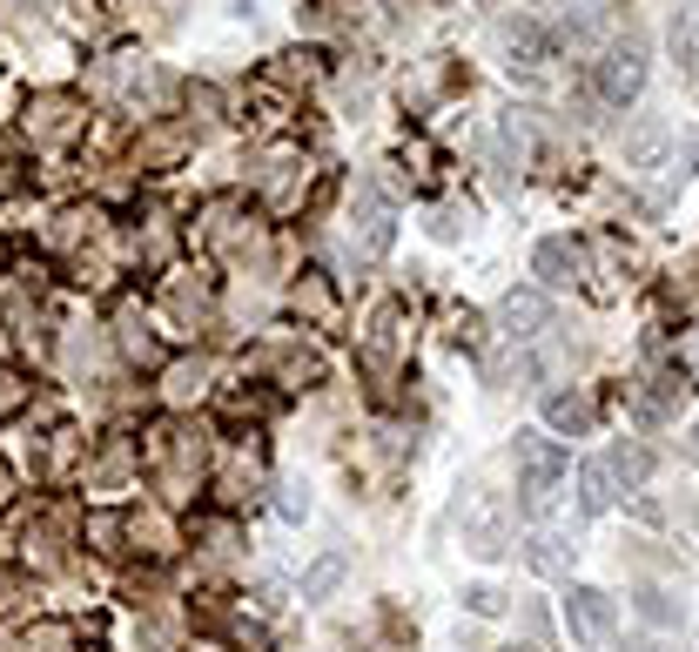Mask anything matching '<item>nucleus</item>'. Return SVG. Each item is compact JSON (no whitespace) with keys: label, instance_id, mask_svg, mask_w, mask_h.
I'll return each instance as SVG.
<instances>
[{"label":"nucleus","instance_id":"obj_4","mask_svg":"<svg viewBox=\"0 0 699 652\" xmlns=\"http://www.w3.org/2000/svg\"><path fill=\"white\" fill-rule=\"evenodd\" d=\"M565 619H572L578 639H605V632H612V599H605L599 586H578V592L565 599Z\"/></svg>","mask_w":699,"mask_h":652},{"label":"nucleus","instance_id":"obj_2","mask_svg":"<svg viewBox=\"0 0 699 652\" xmlns=\"http://www.w3.org/2000/svg\"><path fill=\"white\" fill-rule=\"evenodd\" d=\"M639 88H646V54H639V41L612 48V54H605V67H599V95H605L612 108H626Z\"/></svg>","mask_w":699,"mask_h":652},{"label":"nucleus","instance_id":"obj_15","mask_svg":"<svg viewBox=\"0 0 699 652\" xmlns=\"http://www.w3.org/2000/svg\"><path fill=\"white\" fill-rule=\"evenodd\" d=\"M498 605H504V592H491V586L471 592V612H498Z\"/></svg>","mask_w":699,"mask_h":652},{"label":"nucleus","instance_id":"obj_5","mask_svg":"<svg viewBox=\"0 0 699 652\" xmlns=\"http://www.w3.org/2000/svg\"><path fill=\"white\" fill-rule=\"evenodd\" d=\"M545 323H552V303L538 290H512V296H504V330H512V336H538Z\"/></svg>","mask_w":699,"mask_h":652},{"label":"nucleus","instance_id":"obj_14","mask_svg":"<svg viewBox=\"0 0 699 652\" xmlns=\"http://www.w3.org/2000/svg\"><path fill=\"white\" fill-rule=\"evenodd\" d=\"M639 612H646V619H652V626H673V619H679V612H673L666 599H659V592H646V599H639Z\"/></svg>","mask_w":699,"mask_h":652},{"label":"nucleus","instance_id":"obj_9","mask_svg":"<svg viewBox=\"0 0 699 652\" xmlns=\"http://www.w3.org/2000/svg\"><path fill=\"white\" fill-rule=\"evenodd\" d=\"M545 425H552V431H586V425H592V404H586V397H552V404H545Z\"/></svg>","mask_w":699,"mask_h":652},{"label":"nucleus","instance_id":"obj_6","mask_svg":"<svg viewBox=\"0 0 699 652\" xmlns=\"http://www.w3.org/2000/svg\"><path fill=\"white\" fill-rule=\"evenodd\" d=\"M525 558H531L538 579H565V571H572V545L559 539V531H531V539H525Z\"/></svg>","mask_w":699,"mask_h":652},{"label":"nucleus","instance_id":"obj_3","mask_svg":"<svg viewBox=\"0 0 699 652\" xmlns=\"http://www.w3.org/2000/svg\"><path fill=\"white\" fill-rule=\"evenodd\" d=\"M464 545L478 558H498L504 552V497H471V512H464Z\"/></svg>","mask_w":699,"mask_h":652},{"label":"nucleus","instance_id":"obj_12","mask_svg":"<svg viewBox=\"0 0 699 652\" xmlns=\"http://www.w3.org/2000/svg\"><path fill=\"white\" fill-rule=\"evenodd\" d=\"M659 148H666V128H659V122H646V128H633V142H626V156L646 169L652 156H659Z\"/></svg>","mask_w":699,"mask_h":652},{"label":"nucleus","instance_id":"obj_7","mask_svg":"<svg viewBox=\"0 0 699 652\" xmlns=\"http://www.w3.org/2000/svg\"><path fill=\"white\" fill-rule=\"evenodd\" d=\"M531 270L545 276L552 290H565V283L578 276V249H572L565 236H552V243H538V256H531Z\"/></svg>","mask_w":699,"mask_h":652},{"label":"nucleus","instance_id":"obj_11","mask_svg":"<svg viewBox=\"0 0 699 652\" xmlns=\"http://www.w3.org/2000/svg\"><path fill=\"white\" fill-rule=\"evenodd\" d=\"M336 579H343V558L330 552V558H317V565H309V579H303V599H330V592H336Z\"/></svg>","mask_w":699,"mask_h":652},{"label":"nucleus","instance_id":"obj_8","mask_svg":"<svg viewBox=\"0 0 699 652\" xmlns=\"http://www.w3.org/2000/svg\"><path fill=\"white\" fill-rule=\"evenodd\" d=\"M578 505H586L592 518H599V512H612V471H605V457L578 465Z\"/></svg>","mask_w":699,"mask_h":652},{"label":"nucleus","instance_id":"obj_1","mask_svg":"<svg viewBox=\"0 0 699 652\" xmlns=\"http://www.w3.org/2000/svg\"><path fill=\"white\" fill-rule=\"evenodd\" d=\"M518 465H525V484H518V497H525V512L531 518H545L552 512V491L565 484V451L552 444V438H518Z\"/></svg>","mask_w":699,"mask_h":652},{"label":"nucleus","instance_id":"obj_13","mask_svg":"<svg viewBox=\"0 0 699 652\" xmlns=\"http://www.w3.org/2000/svg\"><path fill=\"white\" fill-rule=\"evenodd\" d=\"M673 54H679L686 67L699 61V14H679V21H673Z\"/></svg>","mask_w":699,"mask_h":652},{"label":"nucleus","instance_id":"obj_10","mask_svg":"<svg viewBox=\"0 0 699 652\" xmlns=\"http://www.w3.org/2000/svg\"><path fill=\"white\" fill-rule=\"evenodd\" d=\"M605 471H612V484H646L652 457H646L639 444H626V451H612V457H605Z\"/></svg>","mask_w":699,"mask_h":652}]
</instances>
